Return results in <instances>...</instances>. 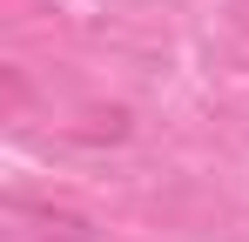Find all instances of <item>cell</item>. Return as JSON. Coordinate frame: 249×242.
Here are the masks:
<instances>
[{
    "instance_id": "2",
    "label": "cell",
    "mask_w": 249,
    "mask_h": 242,
    "mask_svg": "<svg viewBox=\"0 0 249 242\" xmlns=\"http://www.w3.org/2000/svg\"><path fill=\"white\" fill-rule=\"evenodd\" d=\"M81 135H88V141H122V135H128V108H94Z\"/></svg>"
},
{
    "instance_id": "1",
    "label": "cell",
    "mask_w": 249,
    "mask_h": 242,
    "mask_svg": "<svg viewBox=\"0 0 249 242\" xmlns=\"http://www.w3.org/2000/svg\"><path fill=\"white\" fill-rule=\"evenodd\" d=\"M7 215H14L34 242H94V222H88L81 208H68V202H27V195H14Z\"/></svg>"
},
{
    "instance_id": "3",
    "label": "cell",
    "mask_w": 249,
    "mask_h": 242,
    "mask_svg": "<svg viewBox=\"0 0 249 242\" xmlns=\"http://www.w3.org/2000/svg\"><path fill=\"white\" fill-rule=\"evenodd\" d=\"M229 20H236V27L249 34V0H229Z\"/></svg>"
}]
</instances>
